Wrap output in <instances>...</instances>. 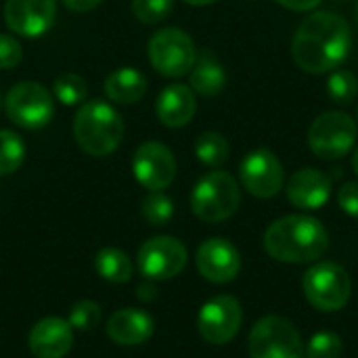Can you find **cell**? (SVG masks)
Returning <instances> with one entry per match:
<instances>
[{
	"label": "cell",
	"instance_id": "cell-1",
	"mask_svg": "<svg viewBox=\"0 0 358 358\" xmlns=\"http://www.w3.org/2000/svg\"><path fill=\"white\" fill-rule=\"evenodd\" d=\"M352 29L348 21L331 10H315L294 34L292 57L306 73H331L350 52Z\"/></svg>",
	"mask_w": 358,
	"mask_h": 358
},
{
	"label": "cell",
	"instance_id": "cell-2",
	"mask_svg": "<svg viewBox=\"0 0 358 358\" xmlns=\"http://www.w3.org/2000/svg\"><path fill=\"white\" fill-rule=\"evenodd\" d=\"M264 250L283 264H310L329 250V233L315 216L289 214L264 231Z\"/></svg>",
	"mask_w": 358,
	"mask_h": 358
},
{
	"label": "cell",
	"instance_id": "cell-3",
	"mask_svg": "<svg viewBox=\"0 0 358 358\" xmlns=\"http://www.w3.org/2000/svg\"><path fill=\"white\" fill-rule=\"evenodd\" d=\"M73 136L84 153L105 157L122 145L124 120L111 103L101 99L86 101L73 117Z\"/></svg>",
	"mask_w": 358,
	"mask_h": 358
},
{
	"label": "cell",
	"instance_id": "cell-4",
	"mask_svg": "<svg viewBox=\"0 0 358 358\" xmlns=\"http://www.w3.org/2000/svg\"><path fill=\"white\" fill-rule=\"evenodd\" d=\"M241 206L239 182L224 170H212L191 191V210L203 222H224Z\"/></svg>",
	"mask_w": 358,
	"mask_h": 358
},
{
	"label": "cell",
	"instance_id": "cell-5",
	"mask_svg": "<svg viewBox=\"0 0 358 358\" xmlns=\"http://www.w3.org/2000/svg\"><path fill=\"white\" fill-rule=\"evenodd\" d=\"M302 289L310 306L321 313L342 310L352 296V281L338 262H315L302 279Z\"/></svg>",
	"mask_w": 358,
	"mask_h": 358
},
{
	"label": "cell",
	"instance_id": "cell-6",
	"mask_svg": "<svg viewBox=\"0 0 358 358\" xmlns=\"http://www.w3.org/2000/svg\"><path fill=\"white\" fill-rule=\"evenodd\" d=\"M250 358H304V342L298 327L279 315L262 317L248 336Z\"/></svg>",
	"mask_w": 358,
	"mask_h": 358
},
{
	"label": "cell",
	"instance_id": "cell-7",
	"mask_svg": "<svg viewBox=\"0 0 358 358\" xmlns=\"http://www.w3.org/2000/svg\"><path fill=\"white\" fill-rule=\"evenodd\" d=\"M151 67L164 78H182L197 59L193 38L180 27H164L155 31L147 46Z\"/></svg>",
	"mask_w": 358,
	"mask_h": 358
},
{
	"label": "cell",
	"instance_id": "cell-8",
	"mask_svg": "<svg viewBox=\"0 0 358 358\" xmlns=\"http://www.w3.org/2000/svg\"><path fill=\"white\" fill-rule=\"evenodd\" d=\"M2 105L8 120L25 130H40L55 115V96L40 82L25 80L10 86Z\"/></svg>",
	"mask_w": 358,
	"mask_h": 358
},
{
	"label": "cell",
	"instance_id": "cell-9",
	"mask_svg": "<svg viewBox=\"0 0 358 358\" xmlns=\"http://www.w3.org/2000/svg\"><path fill=\"white\" fill-rule=\"evenodd\" d=\"M357 122L344 111H323L308 128L310 151L325 162L342 159L357 143Z\"/></svg>",
	"mask_w": 358,
	"mask_h": 358
},
{
	"label": "cell",
	"instance_id": "cell-10",
	"mask_svg": "<svg viewBox=\"0 0 358 358\" xmlns=\"http://www.w3.org/2000/svg\"><path fill=\"white\" fill-rule=\"evenodd\" d=\"M189 254L182 241L170 235H157L147 239L136 256L138 271L145 279L168 281L178 277L187 266Z\"/></svg>",
	"mask_w": 358,
	"mask_h": 358
},
{
	"label": "cell",
	"instance_id": "cell-11",
	"mask_svg": "<svg viewBox=\"0 0 358 358\" xmlns=\"http://www.w3.org/2000/svg\"><path fill=\"white\" fill-rule=\"evenodd\" d=\"M243 323V308L237 298L229 294L208 300L197 317L199 336L212 346H224L239 334Z\"/></svg>",
	"mask_w": 358,
	"mask_h": 358
},
{
	"label": "cell",
	"instance_id": "cell-12",
	"mask_svg": "<svg viewBox=\"0 0 358 358\" xmlns=\"http://www.w3.org/2000/svg\"><path fill=\"white\" fill-rule=\"evenodd\" d=\"M243 189L258 199H273L285 185L281 159L266 147L250 151L239 164Z\"/></svg>",
	"mask_w": 358,
	"mask_h": 358
},
{
	"label": "cell",
	"instance_id": "cell-13",
	"mask_svg": "<svg viewBox=\"0 0 358 358\" xmlns=\"http://www.w3.org/2000/svg\"><path fill=\"white\" fill-rule=\"evenodd\" d=\"M132 174L147 191H164L176 178V157L164 143L147 141L132 155Z\"/></svg>",
	"mask_w": 358,
	"mask_h": 358
},
{
	"label": "cell",
	"instance_id": "cell-14",
	"mask_svg": "<svg viewBox=\"0 0 358 358\" xmlns=\"http://www.w3.org/2000/svg\"><path fill=\"white\" fill-rule=\"evenodd\" d=\"M195 266L206 281L224 285L237 279L241 271V254L229 239L212 237L197 248Z\"/></svg>",
	"mask_w": 358,
	"mask_h": 358
},
{
	"label": "cell",
	"instance_id": "cell-15",
	"mask_svg": "<svg viewBox=\"0 0 358 358\" xmlns=\"http://www.w3.org/2000/svg\"><path fill=\"white\" fill-rule=\"evenodd\" d=\"M57 17V0H4L6 27L23 38L44 36Z\"/></svg>",
	"mask_w": 358,
	"mask_h": 358
},
{
	"label": "cell",
	"instance_id": "cell-16",
	"mask_svg": "<svg viewBox=\"0 0 358 358\" xmlns=\"http://www.w3.org/2000/svg\"><path fill=\"white\" fill-rule=\"evenodd\" d=\"M29 352L36 358H63L73 346V329L65 319L48 317L38 321L27 336Z\"/></svg>",
	"mask_w": 358,
	"mask_h": 358
},
{
	"label": "cell",
	"instance_id": "cell-17",
	"mask_svg": "<svg viewBox=\"0 0 358 358\" xmlns=\"http://www.w3.org/2000/svg\"><path fill=\"white\" fill-rule=\"evenodd\" d=\"M285 193L292 206L300 210H319L331 197V178L317 168H302L292 174Z\"/></svg>",
	"mask_w": 358,
	"mask_h": 358
},
{
	"label": "cell",
	"instance_id": "cell-18",
	"mask_svg": "<svg viewBox=\"0 0 358 358\" xmlns=\"http://www.w3.org/2000/svg\"><path fill=\"white\" fill-rule=\"evenodd\" d=\"M153 331V317L141 308L115 310L107 321V336L117 346H141L147 340H151Z\"/></svg>",
	"mask_w": 358,
	"mask_h": 358
},
{
	"label": "cell",
	"instance_id": "cell-19",
	"mask_svg": "<svg viewBox=\"0 0 358 358\" xmlns=\"http://www.w3.org/2000/svg\"><path fill=\"white\" fill-rule=\"evenodd\" d=\"M197 111V99L191 86L187 84H168L155 103L157 120L166 128H182L187 126Z\"/></svg>",
	"mask_w": 358,
	"mask_h": 358
},
{
	"label": "cell",
	"instance_id": "cell-20",
	"mask_svg": "<svg viewBox=\"0 0 358 358\" xmlns=\"http://www.w3.org/2000/svg\"><path fill=\"white\" fill-rule=\"evenodd\" d=\"M189 86L193 88L195 94L206 96V99H212L224 90L227 86L224 65L210 48H203L201 52H197L195 65L189 71Z\"/></svg>",
	"mask_w": 358,
	"mask_h": 358
},
{
	"label": "cell",
	"instance_id": "cell-21",
	"mask_svg": "<svg viewBox=\"0 0 358 358\" xmlns=\"http://www.w3.org/2000/svg\"><path fill=\"white\" fill-rule=\"evenodd\" d=\"M105 94L117 105L138 103L147 94V78L134 67H120L107 76Z\"/></svg>",
	"mask_w": 358,
	"mask_h": 358
},
{
	"label": "cell",
	"instance_id": "cell-22",
	"mask_svg": "<svg viewBox=\"0 0 358 358\" xmlns=\"http://www.w3.org/2000/svg\"><path fill=\"white\" fill-rule=\"evenodd\" d=\"M94 268L101 279L109 283H128L132 279L134 266L126 252L117 248H103L94 256Z\"/></svg>",
	"mask_w": 358,
	"mask_h": 358
},
{
	"label": "cell",
	"instance_id": "cell-23",
	"mask_svg": "<svg viewBox=\"0 0 358 358\" xmlns=\"http://www.w3.org/2000/svg\"><path fill=\"white\" fill-rule=\"evenodd\" d=\"M229 155H231V145H229L224 134H220L216 130H208V132L197 136V141H195V157L203 166L220 168V166L227 164Z\"/></svg>",
	"mask_w": 358,
	"mask_h": 358
},
{
	"label": "cell",
	"instance_id": "cell-24",
	"mask_svg": "<svg viewBox=\"0 0 358 358\" xmlns=\"http://www.w3.org/2000/svg\"><path fill=\"white\" fill-rule=\"evenodd\" d=\"M88 94V86L86 80L73 71H65L59 73L52 82V96L63 103V105H82L86 101Z\"/></svg>",
	"mask_w": 358,
	"mask_h": 358
},
{
	"label": "cell",
	"instance_id": "cell-25",
	"mask_svg": "<svg viewBox=\"0 0 358 358\" xmlns=\"http://www.w3.org/2000/svg\"><path fill=\"white\" fill-rule=\"evenodd\" d=\"M25 159V143L13 130H0V176H8L21 168Z\"/></svg>",
	"mask_w": 358,
	"mask_h": 358
},
{
	"label": "cell",
	"instance_id": "cell-26",
	"mask_svg": "<svg viewBox=\"0 0 358 358\" xmlns=\"http://www.w3.org/2000/svg\"><path fill=\"white\" fill-rule=\"evenodd\" d=\"M329 99L336 105H350L358 96V80L357 76L348 69H334L327 78L325 86Z\"/></svg>",
	"mask_w": 358,
	"mask_h": 358
},
{
	"label": "cell",
	"instance_id": "cell-27",
	"mask_svg": "<svg viewBox=\"0 0 358 358\" xmlns=\"http://www.w3.org/2000/svg\"><path fill=\"white\" fill-rule=\"evenodd\" d=\"M141 214L149 224L164 227L174 216V201L162 191H151L141 203Z\"/></svg>",
	"mask_w": 358,
	"mask_h": 358
},
{
	"label": "cell",
	"instance_id": "cell-28",
	"mask_svg": "<svg viewBox=\"0 0 358 358\" xmlns=\"http://www.w3.org/2000/svg\"><path fill=\"white\" fill-rule=\"evenodd\" d=\"M344 352V342L334 331H319L304 346V358H340Z\"/></svg>",
	"mask_w": 358,
	"mask_h": 358
},
{
	"label": "cell",
	"instance_id": "cell-29",
	"mask_svg": "<svg viewBox=\"0 0 358 358\" xmlns=\"http://www.w3.org/2000/svg\"><path fill=\"white\" fill-rule=\"evenodd\" d=\"M103 319V308L92 300H80L71 306L67 323L78 331H92Z\"/></svg>",
	"mask_w": 358,
	"mask_h": 358
},
{
	"label": "cell",
	"instance_id": "cell-30",
	"mask_svg": "<svg viewBox=\"0 0 358 358\" xmlns=\"http://www.w3.org/2000/svg\"><path fill=\"white\" fill-rule=\"evenodd\" d=\"M174 10V0H132L134 17L145 25L162 23Z\"/></svg>",
	"mask_w": 358,
	"mask_h": 358
},
{
	"label": "cell",
	"instance_id": "cell-31",
	"mask_svg": "<svg viewBox=\"0 0 358 358\" xmlns=\"http://www.w3.org/2000/svg\"><path fill=\"white\" fill-rule=\"evenodd\" d=\"M23 50L15 36L0 34V69H13L21 63Z\"/></svg>",
	"mask_w": 358,
	"mask_h": 358
},
{
	"label": "cell",
	"instance_id": "cell-32",
	"mask_svg": "<svg viewBox=\"0 0 358 358\" xmlns=\"http://www.w3.org/2000/svg\"><path fill=\"white\" fill-rule=\"evenodd\" d=\"M338 203L340 208L358 220V182L357 180H350V182H344L340 189H338Z\"/></svg>",
	"mask_w": 358,
	"mask_h": 358
},
{
	"label": "cell",
	"instance_id": "cell-33",
	"mask_svg": "<svg viewBox=\"0 0 358 358\" xmlns=\"http://www.w3.org/2000/svg\"><path fill=\"white\" fill-rule=\"evenodd\" d=\"M277 4L289 8V10H296V13H304V10H313L317 8L323 0H275Z\"/></svg>",
	"mask_w": 358,
	"mask_h": 358
},
{
	"label": "cell",
	"instance_id": "cell-34",
	"mask_svg": "<svg viewBox=\"0 0 358 358\" xmlns=\"http://www.w3.org/2000/svg\"><path fill=\"white\" fill-rule=\"evenodd\" d=\"M61 2L73 13H88V10H94L96 6H101L103 0H61Z\"/></svg>",
	"mask_w": 358,
	"mask_h": 358
},
{
	"label": "cell",
	"instance_id": "cell-35",
	"mask_svg": "<svg viewBox=\"0 0 358 358\" xmlns=\"http://www.w3.org/2000/svg\"><path fill=\"white\" fill-rule=\"evenodd\" d=\"M136 294H138V300H143V302H151V300H155V298H157V287L153 285V281H151V279H145L143 283H138Z\"/></svg>",
	"mask_w": 358,
	"mask_h": 358
},
{
	"label": "cell",
	"instance_id": "cell-36",
	"mask_svg": "<svg viewBox=\"0 0 358 358\" xmlns=\"http://www.w3.org/2000/svg\"><path fill=\"white\" fill-rule=\"evenodd\" d=\"M185 2L191 4V6H210V4H214L218 0H185Z\"/></svg>",
	"mask_w": 358,
	"mask_h": 358
},
{
	"label": "cell",
	"instance_id": "cell-37",
	"mask_svg": "<svg viewBox=\"0 0 358 358\" xmlns=\"http://www.w3.org/2000/svg\"><path fill=\"white\" fill-rule=\"evenodd\" d=\"M352 170H355V174L358 176V147L357 151H355V155H352Z\"/></svg>",
	"mask_w": 358,
	"mask_h": 358
},
{
	"label": "cell",
	"instance_id": "cell-38",
	"mask_svg": "<svg viewBox=\"0 0 358 358\" xmlns=\"http://www.w3.org/2000/svg\"><path fill=\"white\" fill-rule=\"evenodd\" d=\"M2 101H4V99H2V94H0V107H2Z\"/></svg>",
	"mask_w": 358,
	"mask_h": 358
},
{
	"label": "cell",
	"instance_id": "cell-39",
	"mask_svg": "<svg viewBox=\"0 0 358 358\" xmlns=\"http://www.w3.org/2000/svg\"><path fill=\"white\" fill-rule=\"evenodd\" d=\"M357 23H358V4H357Z\"/></svg>",
	"mask_w": 358,
	"mask_h": 358
}]
</instances>
